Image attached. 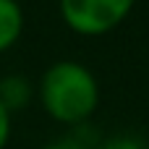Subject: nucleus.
Listing matches in <instances>:
<instances>
[{
	"mask_svg": "<svg viewBox=\"0 0 149 149\" xmlns=\"http://www.w3.org/2000/svg\"><path fill=\"white\" fill-rule=\"evenodd\" d=\"M139 0H58L63 26L84 39H100L128 21Z\"/></svg>",
	"mask_w": 149,
	"mask_h": 149,
	"instance_id": "f03ea898",
	"label": "nucleus"
},
{
	"mask_svg": "<svg viewBox=\"0 0 149 149\" xmlns=\"http://www.w3.org/2000/svg\"><path fill=\"white\" fill-rule=\"evenodd\" d=\"M34 84H37V105L58 126L65 128L86 126L100 110L102 102L100 79L81 60L73 58L52 60Z\"/></svg>",
	"mask_w": 149,
	"mask_h": 149,
	"instance_id": "f257e3e1",
	"label": "nucleus"
},
{
	"mask_svg": "<svg viewBox=\"0 0 149 149\" xmlns=\"http://www.w3.org/2000/svg\"><path fill=\"white\" fill-rule=\"evenodd\" d=\"M26 29V13L18 0H0V55L13 50Z\"/></svg>",
	"mask_w": 149,
	"mask_h": 149,
	"instance_id": "20e7f679",
	"label": "nucleus"
},
{
	"mask_svg": "<svg viewBox=\"0 0 149 149\" xmlns=\"http://www.w3.org/2000/svg\"><path fill=\"white\" fill-rule=\"evenodd\" d=\"M92 149H147L144 139L134 136V134H115L107 139H100Z\"/></svg>",
	"mask_w": 149,
	"mask_h": 149,
	"instance_id": "39448f33",
	"label": "nucleus"
},
{
	"mask_svg": "<svg viewBox=\"0 0 149 149\" xmlns=\"http://www.w3.org/2000/svg\"><path fill=\"white\" fill-rule=\"evenodd\" d=\"M0 102L10 115H16L37 102V84L24 73H5L0 76Z\"/></svg>",
	"mask_w": 149,
	"mask_h": 149,
	"instance_id": "7ed1b4c3",
	"label": "nucleus"
},
{
	"mask_svg": "<svg viewBox=\"0 0 149 149\" xmlns=\"http://www.w3.org/2000/svg\"><path fill=\"white\" fill-rule=\"evenodd\" d=\"M37 149H86V147H81L76 139H58V141H47V144H42V147H37Z\"/></svg>",
	"mask_w": 149,
	"mask_h": 149,
	"instance_id": "0eeeda50",
	"label": "nucleus"
},
{
	"mask_svg": "<svg viewBox=\"0 0 149 149\" xmlns=\"http://www.w3.org/2000/svg\"><path fill=\"white\" fill-rule=\"evenodd\" d=\"M10 136H13V115L3 107V102H0V149H8Z\"/></svg>",
	"mask_w": 149,
	"mask_h": 149,
	"instance_id": "423d86ee",
	"label": "nucleus"
}]
</instances>
